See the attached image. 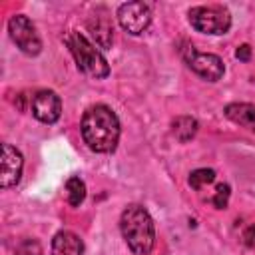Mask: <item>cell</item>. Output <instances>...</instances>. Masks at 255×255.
I'll use <instances>...</instances> for the list:
<instances>
[{
	"mask_svg": "<svg viewBox=\"0 0 255 255\" xmlns=\"http://www.w3.org/2000/svg\"><path fill=\"white\" fill-rule=\"evenodd\" d=\"M243 241H245V245H249V247L255 245V225L247 227V231L243 233Z\"/></svg>",
	"mask_w": 255,
	"mask_h": 255,
	"instance_id": "d6986e66",
	"label": "cell"
},
{
	"mask_svg": "<svg viewBox=\"0 0 255 255\" xmlns=\"http://www.w3.org/2000/svg\"><path fill=\"white\" fill-rule=\"evenodd\" d=\"M14 255H42V247L36 239H26L16 247Z\"/></svg>",
	"mask_w": 255,
	"mask_h": 255,
	"instance_id": "e0dca14e",
	"label": "cell"
},
{
	"mask_svg": "<svg viewBox=\"0 0 255 255\" xmlns=\"http://www.w3.org/2000/svg\"><path fill=\"white\" fill-rule=\"evenodd\" d=\"M189 24L201 34H225L231 26V14L223 6H195L187 12Z\"/></svg>",
	"mask_w": 255,
	"mask_h": 255,
	"instance_id": "277c9868",
	"label": "cell"
},
{
	"mask_svg": "<svg viewBox=\"0 0 255 255\" xmlns=\"http://www.w3.org/2000/svg\"><path fill=\"white\" fill-rule=\"evenodd\" d=\"M225 116L231 122L255 131V104H229L225 106Z\"/></svg>",
	"mask_w": 255,
	"mask_h": 255,
	"instance_id": "7c38bea8",
	"label": "cell"
},
{
	"mask_svg": "<svg viewBox=\"0 0 255 255\" xmlns=\"http://www.w3.org/2000/svg\"><path fill=\"white\" fill-rule=\"evenodd\" d=\"M118 20L128 34L137 36L147 30L151 22V10L143 2H126L118 8Z\"/></svg>",
	"mask_w": 255,
	"mask_h": 255,
	"instance_id": "52a82bcc",
	"label": "cell"
},
{
	"mask_svg": "<svg viewBox=\"0 0 255 255\" xmlns=\"http://www.w3.org/2000/svg\"><path fill=\"white\" fill-rule=\"evenodd\" d=\"M235 56L241 60V62H247L249 58H251V48L247 46V44H241L239 48H237V52H235Z\"/></svg>",
	"mask_w": 255,
	"mask_h": 255,
	"instance_id": "ac0fdd59",
	"label": "cell"
},
{
	"mask_svg": "<svg viewBox=\"0 0 255 255\" xmlns=\"http://www.w3.org/2000/svg\"><path fill=\"white\" fill-rule=\"evenodd\" d=\"M86 28H88V32L92 34V38L96 40V44L100 48H110L112 46L114 26H112V20H110L106 10H98L96 14H92L90 20L86 22Z\"/></svg>",
	"mask_w": 255,
	"mask_h": 255,
	"instance_id": "30bf717a",
	"label": "cell"
},
{
	"mask_svg": "<svg viewBox=\"0 0 255 255\" xmlns=\"http://www.w3.org/2000/svg\"><path fill=\"white\" fill-rule=\"evenodd\" d=\"M213 179H215V171L213 169H207V167H199V169H195V171H191L189 173V185L193 187V189H201L203 185H209V183H213Z\"/></svg>",
	"mask_w": 255,
	"mask_h": 255,
	"instance_id": "9a60e30c",
	"label": "cell"
},
{
	"mask_svg": "<svg viewBox=\"0 0 255 255\" xmlns=\"http://www.w3.org/2000/svg\"><path fill=\"white\" fill-rule=\"evenodd\" d=\"M22 167H24V159L22 153L10 145V143H2V167H0V187L8 189L12 185H16L20 181L22 175Z\"/></svg>",
	"mask_w": 255,
	"mask_h": 255,
	"instance_id": "9c48e42d",
	"label": "cell"
},
{
	"mask_svg": "<svg viewBox=\"0 0 255 255\" xmlns=\"http://www.w3.org/2000/svg\"><path fill=\"white\" fill-rule=\"evenodd\" d=\"M80 129L86 145L96 153H110L118 145L120 120L116 112L104 104H96L84 112Z\"/></svg>",
	"mask_w": 255,
	"mask_h": 255,
	"instance_id": "6da1fadb",
	"label": "cell"
},
{
	"mask_svg": "<svg viewBox=\"0 0 255 255\" xmlns=\"http://www.w3.org/2000/svg\"><path fill=\"white\" fill-rule=\"evenodd\" d=\"M229 185L227 183H219L217 189H215V195L211 197V203L217 207V209H223L227 207V201H229Z\"/></svg>",
	"mask_w": 255,
	"mask_h": 255,
	"instance_id": "2e32d148",
	"label": "cell"
},
{
	"mask_svg": "<svg viewBox=\"0 0 255 255\" xmlns=\"http://www.w3.org/2000/svg\"><path fill=\"white\" fill-rule=\"evenodd\" d=\"M64 44L72 52L78 70L84 72L86 76H90L94 80H102V78H106L110 74V66H108L104 54L84 34H80V32H68L64 36Z\"/></svg>",
	"mask_w": 255,
	"mask_h": 255,
	"instance_id": "3957f363",
	"label": "cell"
},
{
	"mask_svg": "<svg viewBox=\"0 0 255 255\" xmlns=\"http://www.w3.org/2000/svg\"><path fill=\"white\" fill-rule=\"evenodd\" d=\"M181 58L185 60V64L199 76V78H203V80H207V82H217V80H221V76H223V72H225V68H223V62H221V58L219 56H215V54H201V52H197L193 46H185V48H181Z\"/></svg>",
	"mask_w": 255,
	"mask_h": 255,
	"instance_id": "8992f818",
	"label": "cell"
},
{
	"mask_svg": "<svg viewBox=\"0 0 255 255\" xmlns=\"http://www.w3.org/2000/svg\"><path fill=\"white\" fill-rule=\"evenodd\" d=\"M120 229L133 255H149L155 243V229H153V219L143 205L139 203L128 205L122 211Z\"/></svg>",
	"mask_w": 255,
	"mask_h": 255,
	"instance_id": "7a4b0ae2",
	"label": "cell"
},
{
	"mask_svg": "<svg viewBox=\"0 0 255 255\" xmlns=\"http://www.w3.org/2000/svg\"><path fill=\"white\" fill-rule=\"evenodd\" d=\"M32 114L42 124H56L62 114V100L52 90H40L32 96Z\"/></svg>",
	"mask_w": 255,
	"mask_h": 255,
	"instance_id": "ba28073f",
	"label": "cell"
},
{
	"mask_svg": "<svg viewBox=\"0 0 255 255\" xmlns=\"http://www.w3.org/2000/svg\"><path fill=\"white\" fill-rule=\"evenodd\" d=\"M171 131L179 141H189L197 131V122L189 116H179L171 124Z\"/></svg>",
	"mask_w": 255,
	"mask_h": 255,
	"instance_id": "4fadbf2b",
	"label": "cell"
},
{
	"mask_svg": "<svg viewBox=\"0 0 255 255\" xmlns=\"http://www.w3.org/2000/svg\"><path fill=\"white\" fill-rule=\"evenodd\" d=\"M8 32L14 44L28 56H38L42 50V40L36 32V26L32 20L24 14H16L8 20Z\"/></svg>",
	"mask_w": 255,
	"mask_h": 255,
	"instance_id": "5b68a950",
	"label": "cell"
},
{
	"mask_svg": "<svg viewBox=\"0 0 255 255\" xmlns=\"http://www.w3.org/2000/svg\"><path fill=\"white\" fill-rule=\"evenodd\" d=\"M84 243L72 231H58L52 239V255H82Z\"/></svg>",
	"mask_w": 255,
	"mask_h": 255,
	"instance_id": "8fae6325",
	"label": "cell"
},
{
	"mask_svg": "<svg viewBox=\"0 0 255 255\" xmlns=\"http://www.w3.org/2000/svg\"><path fill=\"white\" fill-rule=\"evenodd\" d=\"M66 191H68V201L74 207H78L86 199V183L80 177H70L66 181Z\"/></svg>",
	"mask_w": 255,
	"mask_h": 255,
	"instance_id": "5bb4252c",
	"label": "cell"
}]
</instances>
